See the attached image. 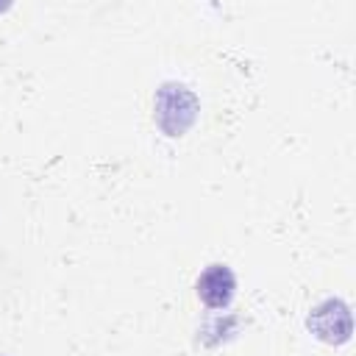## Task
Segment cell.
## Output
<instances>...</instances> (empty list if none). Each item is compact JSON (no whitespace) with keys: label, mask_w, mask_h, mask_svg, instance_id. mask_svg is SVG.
I'll return each mask as SVG.
<instances>
[{"label":"cell","mask_w":356,"mask_h":356,"mask_svg":"<svg viewBox=\"0 0 356 356\" xmlns=\"http://www.w3.org/2000/svg\"><path fill=\"white\" fill-rule=\"evenodd\" d=\"M153 120L167 136L186 134L197 120L195 92L184 83H175V81L161 83V89L156 92V103H153Z\"/></svg>","instance_id":"1"},{"label":"cell","mask_w":356,"mask_h":356,"mask_svg":"<svg viewBox=\"0 0 356 356\" xmlns=\"http://www.w3.org/2000/svg\"><path fill=\"white\" fill-rule=\"evenodd\" d=\"M309 331L320 339V342H328V345H342L350 339V331H353V323H350V309L345 300L339 298H325L323 303H317L312 312H309V320H306Z\"/></svg>","instance_id":"2"},{"label":"cell","mask_w":356,"mask_h":356,"mask_svg":"<svg viewBox=\"0 0 356 356\" xmlns=\"http://www.w3.org/2000/svg\"><path fill=\"white\" fill-rule=\"evenodd\" d=\"M195 292H197L203 306H209V309H228L234 295H236V278H234L228 264H209L197 275Z\"/></svg>","instance_id":"3"}]
</instances>
